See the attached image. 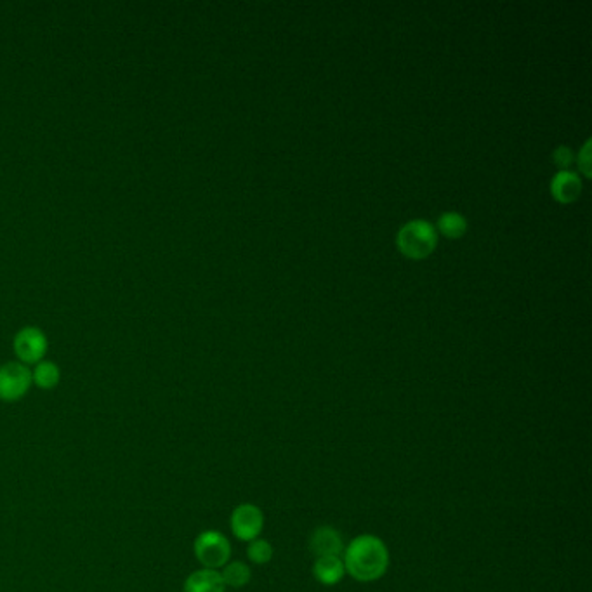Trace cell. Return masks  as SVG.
<instances>
[{"mask_svg":"<svg viewBox=\"0 0 592 592\" xmlns=\"http://www.w3.org/2000/svg\"><path fill=\"white\" fill-rule=\"evenodd\" d=\"M398 247L405 256L412 259H422L429 256L436 247L435 228L422 219L409 221L398 232Z\"/></svg>","mask_w":592,"mask_h":592,"instance_id":"7a4b0ae2","label":"cell"},{"mask_svg":"<svg viewBox=\"0 0 592 592\" xmlns=\"http://www.w3.org/2000/svg\"><path fill=\"white\" fill-rule=\"evenodd\" d=\"M219 573H221L224 586L233 587V589H240V587L247 586L252 578V572H251L249 565H245L243 561H230L222 567V570Z\"/></svg>","mask_w":592,"mask_h":592,"instance_id":"8fae6325","label":"cell"},{"mask_svg":"<svg viewBox=\"0 0 592 592\" xmlns=\"http://www.w3.org/2000/svg\"><path fill=\"white\" fill-rule=\"evenodd\" d=\"M32 382L42 390H53L60 382V369L53 361H39L32 372Z\"/></svg>","mask_w":592,"mask_h":592,"instance_id":"7c38bea8","label":"cell"},{"mask_svg":"<svg viewBox=\"0 0 592 592\" xmlns=\"http://www.w3.org/2000/svg\"><path fill=\"white\" fill-rule=\"evenodd\" d=\"M230 527L238 540L252 542L264 528V514L256 504H240L230 516Z\"/></svg>","mask_w":592,"mask_h":592,"instance_id":"277c9868","label":"cell"},{"mask_svg":"<svg viewBox=\"0 0 592 592\" xmlns=\"http://www.w3.org/2000/svg\"><path fill=\"white\" fill-rule=\"evenodd\" d=\"M32 386V372L18 361L0 367V400L18 401Z\"/></svg>","mask_w":592,"mask_h":592,"instance_id":"5b68a950","label":"cell"},{"mask_svg":"<svg viewBox=\"0 0 592 592\" xmlns=\"http://www.w3.org/2000/svg\"><path fill=\"white\" fill-rule=\"evenodd\" d=\"M439 232L449 238H459L464 235L468 230V222L459 212H445L441 218L438 219Z\"/></svg>","mask_w":592,"mask_h":592,"instance_id":"4fadbf2b","label":"cell"},{"mask_svg":"<svg viewBox=\"0 0 592 592\" xmlns=\"http://www.w3.org/2000/svg\"><path fill=\"white\" fill-rule=\"evenodd\" d=\"M344 563L340 556H323V557H316L315 565H313V575L316 580L323 586H336L342 577H344Z\"/></svg>","mask_w":592,"mask_h":592,"instance_id":"9c48e42d","label":"cell"},{"mask_svg":"<svg viewBox=\"0 0 592 592\" xmlns=\"http://www.w3.org/2000/svg\"><path fill=\"white\" fill-rule=\"evenodd\" d=\"M589 150H591V141H587V143L584 144V148H582V152H580V155H578V165H580L582 173H584L587 178L591 176V162H589L591 153H589Z\"/></svg>","mask_w":592,"mask_h":592,"instance_id":"2e32d148","label":"cell"},{"mask_svg":"<svg viewBox=\"0 0 592 592\" xmlns=\"http://www.w3.org/2000/svg\"><path fill=\"white\" fill-rule=\"evenodd\" d=\"M310 549L316 557L323 556H340L344 551V542L340 533L332 527H318L310 537Z\"/></svg>","mask_w":592,"mask_h":592,"instance_id":"52a82bcc","label":"cell"},{"mask_svg":"<svg viewBox=\"0 0 592 592\" xmlns=\"http://www.w3.org/2000/svg\"><path fill=\"white\" fill-rule=\"evenodd\" d=\"M247 556L256 565H266L273 557V546L264 538H256V540L249 542Z\"/></svg>","mask_w":592,"mask_h":592,"instance_id":"5bb4252c","label":"cell"},{"mask_svg":"<svg viewBox=\"0 0 592 592\" xmlns=\"http://www.w3.org/2000/svg\"><path fill=\"white\" fill-rule=\"evenodd\" d=\"M554 163L557 167H561L563 171H567V167L572 163L573 153L568 146H559L553 155Z\"/></svg>","mask_w":592,"mask_h":592,"instance_id":"9a60e30c","label":"cell"},{"mask_svg":"<svg viewBox=\"0 0 592 592\" xmlns=\"http://www.w3.org/2000/svg\"><path fill=\"white\" fill-rule=\"evenodd\" d=\"M193 553L200 561L202 568L219 570L226 563H230L232 544L218 530H205V532L198 533L197 538L193 542Z\"/></svg>","mask_w":592,"mask_h":592,"instance_id":"3957f363","label":"cell"},{"mask_svg":"<svg viewBox=\"0 0 592 592\" xmlns=\"http://www.w3.org/2000/svg\"><path fill=\"white\" fill-rule=\"evenodd\" d=\"M580 190H582L580 179L575 173H570V171L557 173L551 181L553 197L559 200V202H563V203L573 202L575 198L580 195Z\"/></svg>","mask_w":592,"mask_h":592,"instance_id":"30bf717a","label":"cell"},{"mask_svg":"<svg viewBox=\"0 0 592 592\" xmlns=\"http://www.w3.org/2000/svg\"><path fill=\"white\" fill-rule=\"evenodd\" d=\"M183 592H226V586L219 570L200 568L186 577Z\"/></svg>","mask_w":592,"mask_h":592,"instance_id":"ba28073f","label":"cell"},{"mask_svg":"<svg viewBox=\"0 0 592 592\" xmlns=\"http://www.w3.org/2000/svg\"><path fill=\"white\" fill-rule=\"evenodd\" d=\"M47 350V339L37 327H26L15 337V351L25 363L40 361Z\"/></svg>","mask_w":592,"mask_h":592,"instance_id":"8992f818","label":"cell"},{"mask_svg":"<svg viewBox=\"0 0 592 592\" xmlns=\"http://www.w3.org/2000/svg\"><path fill=\"white\" fill-rule=\"evenodd\" d=\"M344 570L358 582H375L390 568L388 546L375 535H360L344 548Z\"/></svg>","mask_w":592,"mask_h":592,"instance_id":"6da1fadb","label":"cell"}]
</instances>
